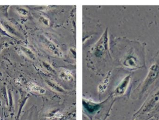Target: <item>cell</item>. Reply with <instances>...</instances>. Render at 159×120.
Wrapping results in <instances>:
<instances>
[{"label": "cell", "instance_id": "cell-1", "mask_svg": "<svg viewBox=\"0 0 159 120\" xmlns=\"http://www.w3.org/2000/svg\"><path fill=\"white\" fill-rule=\"evenodd\" d=\"M44 43L45 44L46 46L50 52H52L53 54L58 56V57H62L63 54H62V52L51 41L46 38L45 39Z\"/></svg>", "mask_w": 159, "mask_h": 120}, {"label": "cell", "instance_id": "cell-2", "mask_svg": "<svg viewBox=\"0 0 159 120\" xmlns=\"http://www.w3.org/2000/svg\"><path fill=\"white\" fill-rule=\"evenodd\" d=\"M107 33H105L103 35L102 38H101L99 42H98V44L96 46V49L99 51H104L106 49L107 46Z\"/></svg>", "mask_w": 159, "mask_h": 120}, {"label": "cell", "instance_id": "cell-3", "mask_svg": "<svg viewBox=\"0 0 159 120\" xmlns=\"http://www.w3.org/2000/svg\"><path fill=\"white\" fill-rule=\"evenodd\" d=\"M60 77L66 81H71L73 80V77L71 72L67 69H61L59 72Z\"/></svg>", "mask_w": 159, "mask_h": 120}, {"label": "cell", "instance_id": "cell-4", "mask_svg": "<svg viewBox=\"0 0 159 120\" xmlns=\"http://www.w3.org/2000/svg\"><path fill=\"white\" fill-rule=\"evenodd\" d=\"M110 75L109 74L106 77L104 80L103 82L101 84H100L98 87V90L100 92H103L106 90L107 88L108 85L109 83V78H110Z\"/></svg>", "mask_w": 159, "mask_h": 120}, {"label": "cell", "instance_id": "cell-5", "mask_svg": "<svg viewBox=\"0 0 159 120\" xmlns=\"http://www.w3.org/2000/svg\"><path fill=\"white\" fill-rule=\"evenodd\" d=\"M30 88L31 90L34 92L37 93L39 94H43L46 92L45 90L43 88L40 87V86H37L36 84L31 83L30 85Z\"/></svg>", "mask_w": 159, "mask_h": 120}]
</instances>
